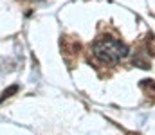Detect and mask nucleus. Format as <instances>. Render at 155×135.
<instances>
[{"instance_id":"1","label":"nucleus","mask_w":155,"mask_h":135,"mask_svg":"<svg viewBox=\"0 0 155 135\" xmlns=\"http://www.w3.org/2000/svg\"><path fill=\"white\" fill-rule=\"evenodd\" d=\"M92 52L99 63L116 65L123 58L128 56V47L121 40L110 38V36H101V38H96V42L92 43Z\"/></svg>"},{"instance_id":"2","label":"nucleus","mask_w":155,"mask_h":135,"mask_svg":"<svg viewBox=\"0 0 155 135\" xmlns=\"http://www.w3.org/2000/svg\"><path fill=\"white\" fill-rule=\"evenodd\" d=\"M139 87L148 94V97H150V95H153V99H155V81H153V79H143Z\"/></svg>"},{"instance_id":"3","label":"nucleus","mask_w":155,"mask_h":135,"mask_svg":"<svg viewBox=\"0 0 155 135\" xmlns=\"http://www.w3.org/2000/svg\"><path fill=\"white\" fill-rule=\"evenodd\" d=\"M134 65H135V67H141V69H144V70H146V69H150V61H148V59H144L141 54L134 58Z\"/></svg>"},{"instance_id":"4","label":"nucleus","mask_w":155,"mask_h":135,"mask_svg":"<svg viewBox=\"0 0 155 135\" xmlns=\"http://www.w3.org/2000/svg\"><path fill=\"white\" fill-rule=\"evenodd\" d=\"M16 92H18V87H16V85H11L9 88H5L4 92H2V94H0V103H2L4 99H7V97H11L13 94H16Z\"/></svg>"}]
</instances>
